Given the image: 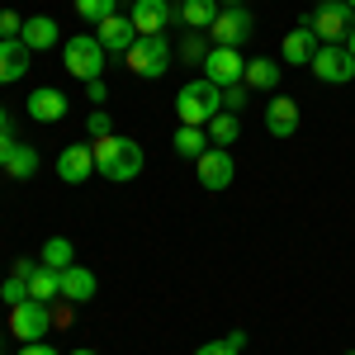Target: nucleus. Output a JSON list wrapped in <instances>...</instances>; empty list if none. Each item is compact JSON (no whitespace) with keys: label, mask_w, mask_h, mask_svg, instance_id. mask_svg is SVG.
<instances>
[{"label":"nucleus","mask_w":355,"mask_h":355,"mask_svg":"<svg viewBox=\"0 0 355 355\" xmlns=\"http://www.w3.org/2000/svg\"><path fill=\"white\" fill-rule=\"evenodd\" d=\"M223 110H227V114H242L246 110V85H227V90H223Z\"/></svg>","instance_id":"nucleus-32"},{"label":"nucleus","mask_w":355,"mask_h":355,"mask_svg":"<svg viewBox=\"0 0 355 355\" xmlns=\"http://www.w3.org/2000/svg\"><path fill=\"white\" fill-rule=\"evenodd\" d=\"M251 28H256V19H251L246 5H223L214 28H209V38H214V48H242L251 38Z\"/></svg>","instance_id":"nucleus-8"},{"label":"nucleus","mask_w":355,"mask_h":355,"mask_svg":"<svg viewBox=\"0 0 355 355\" xmlns=\"http://www.w3.org/2000/svg\"><path fill=\"white\" fill-rule=\"evenodd\" d=\"M180 53H185V62H204V43H199V33L185 38V48H180Z\"/></svg>","instance_id":"nucleus-33"},{"label":"nucleus","mask_w":355,"mask_h":355,"mask_svg":"<svg viewBox=\"0 0 355 355\" xmlns=\"http://www.w3.org/2000/svg\"><path fill=\"white\" fill-rule=\"evenodd\" d=\"M346 5H351V10H355V0H346Z\"/></svg>","instance_id":"nucleus-42"},{"label":"nucleus","mask_w":355,"mask_h":355,"mask_svg":"<svg viewBox=\"0 0 355 355\" xmlns=\"http://www.w3.org/2000/svg\"><path fill=\"white\" fill-rule=\"evenodd\" d=\"M28 299V279H19V275H10V279H0V303L5 308H15V303Z\"/></svg>","instance_id":"nucleus-29"},{"label":"nucleus","mask_w":355,"mask_h":355,"mask_svg":"<svg viewBox=\"0 0 355 355\" xmlns=\"http://www.w3.org/2000/svg\"><path fill=\"white\" fill-rule=\"evenodd\" d=\"M0 171H5L10 180H33V175H38V152H33L28 142H19V147L10 152V162L0 166Z\"/></svg>","instance_id":"nucleus-25"},{"label":"nucleus","mask_w":355,"mask_h":355,"mask_svg":"<svg viewBox=\"0 0 355 355\" xmlns=\"http://www.w3.org/2000/svg\"><path fill=\"white\" fill-rule=\"evenodd\" d=\"M128 19H133L137 33H162L171 19H180V10H175V0H133Z\"/></svg>","instance_id":"nucleus-12"},{"label":"nucleus","mask_w":355,"mask_h":355,"mask_svg":"<svg viewBox=\"0 0 355 355\" xmlns=\"http://www.w3.org/2000/svg\"><path fill=\"white\" fill-rule=\"evenodd\" d=\"M10 331H15V341H48V331H53V308L38 299H24L10 308Z\"/></svg>","instance_id":"nucleus-7"},{"label":"nucleus","mask_w":355,"mask_h":355,"mask_svg":"<svg viewBox=\"0 0 355 355\" xmlns=\"http://www.w3.org/2000/svg\"><path fill=\"white\" fill-rule=\"evenodd\" d=\"M218 110H223V90L214 81H204V76H194V81H185L175 90V119L190 123V128H204Z\"/></svg>","instance_id":"nucleus-2"},{"label":"nucleus","mask_w":355,"mask_h":355,"mask_svg":"<svg viewBox=\"0 0 355 355\" xmlns=\"http://www.w3.org/2000/svg\"><path fill=\"white\" fill-rule=\"evenodd\" d=\"M67 110H71V100H67L62 90H53V85H43V90L28 95V119H33V123H62Z\"/></svg>","instance_id":"nucleus-14"},{"label":"nucleus","mask_w":355,"mask_h":355,"mask_svg":"<svg viewBox=\"0 0 355 355\" xmlns=\"http://www.w3.org/2000/svg\"><path fill=\"white\" fill-rule=\"evenodd\" d=\"M128 5H133V0H128Z\"/></svg>","instance_id":"nucleus-46"},{"label":"nucleus","mask_w":355,"mask_h":355,"mask_svg":"<svg viewBox=\"0 0 355 355\" xmlns=\"http://www.w3.org/2000/svg\"><path fill=\"white\" fill-rule=\"evenodd\" d=\"M38 261H43L48 270H67V266H76V246L67 242V237H48L43 251H38Z\"/></svg>","instance_id":"nucleus-26"},{"label":"nucleus","mask_w":355,"mask_h":355,"mask_svg":"<svg viewBox=\"0 0 355 355\" xmlns=\"http://www.w3.org/2000/svg\"><path fill=\"white\" fill-rule=\"evenodd\" d=\"M218 5H246V0H218Z\"/></svg>","instance_id":"nucleus-41"},{"label":"nucleus","mask_w":355,"mask_h":355,"mask_svg":"<svg viewBox=\"0 0 355 355\" xmlns=\"http://www.w3.org/2000/svg\"><path fill=\"white\" fill-rule=\"evenodd\" d=\"M318 5H327V0H318Z\"/></svg>","instance_id":"nucleus-44"},{"label":"nucleus","mask_w":355,"mask_h":355,"mask_svg":"<svg viewBox=\"0 0 355 355\" xmlns=\"http://www.w3.org/2000/svg\"><path fill=\"white\" fill-rule=\"evenodd\" d=\"M299 24L313 28L318 43H346V33H351V24H355V10L346 0H327V5H318L313 15H303Z\"/></svg>","instance_id":"nucleus-5"},{"label":"nucleus","mask_w":355,"mask_h":355,"mask_svg":"<svg viewBox=\"0 0 355 355\" xmlns=\"http://www.w3.org/2000/svg\"><path fill=\"white\" fill-rule=\"evenodd\" d=\"M95 38H100L105 53H128V48L137 43V28H133L128 15H110L105 24H95Z\"/></svg>","instance_id":"nucleus-16"},{"label":"nucleus","mask_w":355,"mask_h":355,"mask_svg":"<svg viewBox=\"0 0 355 355\" xmlns=\"http://www.w3.org/2000/svg\"><path fill=\"white\" fill-rule=\"evenodd\" d=\"M218 0H185V5H180V24L190 28V33H199V28H204V33H209V28H214V19H218Z\"/></svg>","instance_id":"nucleus-21"},{"label":"nucleus","mask_w":355,"mask_h":355,"mask_svg":"<svg viewBox=\"0 0 355 355\" xmlns=\"http://www.w3.org/2000/svg\"><path fill=\"white\" fill-rule=\"evenodd\" d=\"M279 76H284V67H279L275 57H251L242 85L246 90H279Z\"/></svg>","instance_id":"nucleus-20"},{"label":"nucleus","mask_w":355,"mask_h":355,"mask_svg":"<svg viewBox=\"0 0 355 355\" xmlns=\"http://www.w3.org/2000/svg\"><path fill=\"white\" fill-rule=\"evenodd\" d=\"M90 152H95V171L105 175V180H114V185H128V180H137L142 175V166H147V157H142V142H133V137H95L90 142Z\"/></svg>","instance_id":"nucleus-1"},{"label":"nucleus","mask_w":355,"mask_h":355,"mask_svg":"<svg viewBox=\"0 0 355 355\" xmlns=\"http://www.w3.org/2000/svg\"><path fill=\"white\" fill-rule=\"evenodd\" d=\"M33 67V53H28L19 38H0V85H15L28 76Z\"/></svg>","instance_id":"nucleus-15"},{"label":"nucleus","mask_w":355,"mask_h":355,"mask_svg":"<svg viewBox=\"0 0 355 355\" xmlns=\"http://www.w3.org/2000/svg\"><path fill=\"white\" fill-rule=\"evenodd\" d=\"M171 147H175V157L199 162V157L209 152V133H204V128H190V123H180V128H175V137H171Z\"/></svg>","instance_id":"nucleus-23"},{"label":"nucleus","mask_w":355,"mask_h":355,"mask_svg":"<svg viewBox=\"0 0 355 355\" xmlns=\"http://www.w3.org/2000/svg\"><path fill=\"white\" fill-rule=\"evenodd\" d=\"M204 133H209V142H214V147H232V142L242 137V114L218 110L209 123H204Z\"/></svg>","instance_id":"nucleus-22"},{"label":"nucleus","mask_w":355,"mask_h":355,"mask_svg":"<svg viewBox=\"0 0 355 355\" xmlns=\"http://www.w3.org/2000/svg\"><path fill=\"white\" fill-rule=\"evenodd\" d=\"M33 270H38V261H28V256L15 261V275H19V279H33Z\"/></svg>","instance_id":"nucleus-37"},{"label":"nucleus","mask_w":355,"mask_h":355,"mask_svg":"<svg viewBox=\"0 0 355 355\" xmlns=\"http://www.w3.org/2000/svg\"><path fill=\"white\" fill-rule=\"evenodd\" d=\"M95 289H100V279L85 270V266H67V270H62V299L67 303H90Z\"/></svg>","instance_id":"nucleus-19"},{"label":"nucleus","mask_w":355,"mask_h":355,"mask_svg":"<svg viewBox=\"0 0 355 355\" xmlns=\"http://www.w3.org/2000/svg\"><path fill=\"white\" fill-rule=\"evenodd\" d=\"M242 351H246V331H227L218 341H204L194 355H242Z\"/></svg>","instance_id":"nucleus-28"},{"label":"nucleus","mask_w":355,"mask_h":355,"mask_svg":"<svg viewBox=\"0 0 355 355\" xmlns=\"http://www.w3.org/2000/svg\"><path fill=\"white\" fill-rule=\"evenodd\" d=\"M85 95H90V105H105V100H110V90H105V76H100V81H85Z\"/></svg>","instance_id":"nucleus-34"},{"label":"nucleus","mask_w":355,"mask_h":355,"mask_svg":"<svg viewBox=\"0 0 355 355\" xmlns=\"http://www.w3.org/2000/svg\"><path fill=\"white\" fill-rule=\"evenodd\" d=\"M19 33H24V15L0 10V38H19Z\"/></svg>","instance_id":"nucleus-31"},{"label":"nucleus","mask_w":355,"mask_h":355,"mask_svg":"<svg viewBox=\"0 0 355 355\" xmlns=\"http://www.w3.org/2000/svg\"><path fill=\"white\" fill-rule=\"evenodd\" d=\"M85 133H90V137H110V133H114L110 110H90V119H85Z\"/></svg>","instance_id":"nucleus-30"},{"label":"nucleus","mask_w":355,"mask_h":355,"mask_svg":"<svg viewBox=\"0 0 355 355\" xmlns=\"http://www.w3.org/2000/svg\"><path fill=\"white\" fill-rule=\"evenodd\" d=\"M105 48H100V38H95V28L90 33H71V38H62V67L76 76V81H100L105 76Z\"/></svg>","instance_id":"nucleus-3"},{"label":"nucleus","mask_w":355,"mask_h":355,"mask_svg":"<svg viewBox=\"0 0 355 355\" xmlns=\"http://www.w3.org/2000/svg\"><path fill=\"white\" fill-rule=\"evenodd\" d=\"M67 355H95V351H90V346H81V351H67Z\"/></svg>","instance_id":"nucleus-40"},{"label":"nucleus","mask_w":355,"mask_h":355,"mask_svg":"<svg viewBox=\"0 0 355 355\" xmlns=\"http://www.w3.org/2000/svg\"><path fill=\"white\" fill-rule=\"evenodd\" d=\"M313 76L322 85H351L355 81V57L346 53V43H318V53H313Z\"/></svg>","instance_id":"nucleus-6"},{"label":"nucleus","mask_w":355,"mask_h":355,"mask_svg":"<svg viewBox=\"0 0 355 355\" xmlns=\"http://www.w3.org/2000/svg\"><path fill=\"white\" fill-rule=\"evenodd\" d=\"M346 355H355V351H346Z\"/></svg>","instance_id":"nucleus-45"},{"label":"nucleus","mask_w":355,"mask_h":355,"mask_svg":"<svg viewBox=\"0 0 355 355\" xmlns=\"http://www.w3.org/2000/svg\"><path fill=\"white\" fill-rule=\"evenodd\" d=\"M19 355H62V351H57V346H48V341H28Z\"/></svg>","instance_id":"nucleus-36"},{"label":"nucleus","mask_w":355,"mask_h":355,"mask_svg":"<svg viewBox=\"0 0 355 355\" xmlns=\"http://www.w3.org/2000/svg\"><path fill=\"white\" fill-rule=\"evenodd\" d=\"M76 15L95 28V24H105L110 15H119V0H76Z\"/></svg>","instance_id":"nucleus-27"},{"label":"nucleus","mask_w":355,"mask_h":355,"mask_svg":"<svg viewBox=\"0 0 355 355\" xmlns=\"http://www.w3.org/2000/svg\"><path fill=\"white\" fill-rule=\"evenodd\" d=\"M266 133L270 137H294L299 133V105L289 95H270L266 105Z\"/></svg>","instance_id":"nucleus-17"},{"label":"nucleus","mask_w":355,"mask_h":355,"mask_svg":"<svg viewBox=\"0 0 355 355\" xmlns=\"http://www.w3.org/2000/svg\"><path fill=\"white\" fill-rule=\"evenodd\" d=\"M175 5H185V0H175Z\"/></svg>","instance_id":"nucleus-43"},{"label":"nucleus","mask_w":355,"mask_h":355,"mask_svg":"<svg viewBox=\"0 0 355 355\" xmlns=\"http://www.w3.org/2000/svg\"><path fill=\"white\" fill-rule=\"evenodd\" d=\"M19 43H24L28 53H53L57 43H62V24H57L53 15H33V19H24Z\"/></svg>","instance_id":"nucleus-13"},{"label":"nucleus","mask_w":355,"mask_h":355,"mask_svg":"<svg viewBox=\"0 0 355 355\" xmlns=\"http://www.w3.org/2000/svg\"><path fill=\"white\" fill-rule=\"evenodd\" d=\"M90 175H100V171H95V152H90V142H71V147H62V157H57V180H62V185H85Z\"/></svg>","instance_id":"nucleus-11"},{"label":"nucleus","mask_w":355,"mask_h":355,"mask_svg":"<svg viewBox=\"0 0 355 355\" xmlns=\"http://www.w3.org/2000/svg\"><path fill=\"white\" fill-rule=\"evenodd\" d=\"M28 299H38V303L62 299V270H48V266L38 261V270H33V279H28Z\"/></svg>","instance_id":"nucleus-24"},{"label":"nucleus","mask_w":355,"mask_h":355,"mask_svg":"<svg viewBox=\"0 0 355 355\" xmlns=\"http://www.w3.org/2000/svg\"><path fill=\"white\" fill-rule=\"evenodd\" d=\"M313 53H318V38H313V28H303V24L289 28L284 43H279V62H284V67H308Z\"/></svg>","instance_id":"nucleus-18"},{"label":"nucleus","mask_w":355,"mask_h":355,"mask_svg":"<svg viewBox=\"0 0 355 355\" xmlns=\"http://www.w3.org/2000/svg\"><path fill=\"white\" fill-rule=\"evenodd\" d=\"M194 171H199V185H204L209 194H223L227 185H232V175H237V162H232L227 147H209V152L194 162Z\"/></svg>","instance_id":"nucleus-10"},{"label":"nucleus","mask_w":355,"mask_h":355,"mask_svg":"<svg viewBox=\"0 0 355 355\" xmlns=\"http://www.w3.org/2000/svg\"><path fill=\"white\" fill-rule=\"evenodd\" d=\"M15 147H19V137L10 133V128H5V133H0V166L10 162V152H15Z\"/></svg>","instance_id":"nucleus-35"},{"label":"nucleus","mask_w":355,"mask_h":355,"mask_svg":"<svg viewBox=\"0 0 355 355\" xmlns=\"http://www.w3.org/2000/svg\"><path fill=\"white\" fill-rule=\"evenodd\" d=\"M5 128H10V114H5V105H0V133H5Z\"/></svg>","instance_id":"nucleus-39"},{"label":"nucleus","mask_w":355,"mask_h":355,"mask_svg":"<svg viewBox=\"0 0 355 355\" xmlns=\"http://www.w3.org/2000/svg\"><path fill=\"white\" fill-rule=\"evenodd\" d=\"M242 76H246L242 48H209V53H204V81H214L218 90L242 85Z\"/></svg>","instance_id":"nucleus-9"},{"label":"nucleus","mask_w":355,"mask_h":355,"mask_svg":"<svg viewBox=\"0 0 355 355\" xmlns=\"http://www.w3.org/2000/svg\"><path fill=\"white\" fill-rule=\"evenodd\" d=\"M346 53L355 57V24H351V33H346Z\"/></svg>","instance_id":"nucleus-38"},{"label":"nucleus","mask_w":355,"mask_h":355,"mask_svg":"<svg viewBox=\"0 0 355 355\" xmlns=\"http://www.w3.org/2000/svg\"><path fill=\"white\" fill-rule=\"evenodd\" d=\"M171 43H166V33H137V43L123 53V62H128V71L133 76H142V81H157V76H166V67H171Z\"/></svg>","instance_id":"nucleus-4"}]
</instances>
